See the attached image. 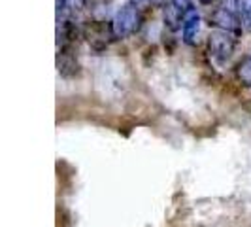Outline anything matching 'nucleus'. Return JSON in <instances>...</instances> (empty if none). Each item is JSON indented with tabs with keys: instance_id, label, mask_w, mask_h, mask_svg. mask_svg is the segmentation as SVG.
Returning a JSON list of instances; mask_svg holds the SVG:
<instances>
[{
	"instance_id": "7ed1b4c3",
	"label": "nucleus",
	"mask_w": 251,
	"mask_h": 227,
	"mask_svg": "<svg viewBox=\"0 0 251 227\" xmlns=\"http://www.w3.org/2000/svg\"><path fill=\"white\" fill-rule=\"evenodd\" d=\"M210 25H214L217 30H225V32H230V34L242 32V27H244L238 15L223 8V6L215 8L214 12L210 13Z\"/></svg>"
},
{
	"instance_id": "39448f33",
	"label": "nucleus",
	"mask_w": 251,
	"mask_h": 227,
	"mask_svg": "<svg viewBox=\"0 0 251 227\" xmlns=\"http://www.w3.org/2000/svg\"><path fill=\"white\" fill-rule=\"evenodd\" d=\"M163 17H164V25L168 27L170 30H177L181 27L183 21V12L176 8L172 2H166L163 6Z\"/></svg>"
},
{
	"instance_id": "f8f14e48",
	"label": "nucleus",
	"mask_w": 251,
	"mask_h": 227,
	"mask_svg": "<svg viewBox=\"0 0 251 227\" xmlns=\"http://www.w3.org/2000/svg\"><path fill=\"white\" fill-rule=\"evenodd\" d=\"M250 2H251V0H250Z\"/></svg>"
},
{
	"instance_id": "20e7f679",
	"label": "nucleus",
	"mask_w": 251,
	"mask_h": 227,
	"mask_svg": "<svg viewBox=\"0 0 251 227\" xmlns=\"http://www.w3.org/2000/svg\"><path fill=\"white\" fill-rule=\"evenodd\" d=\"M201 13L195 6L187 8L183 12V21H181V36H183V42L187 46H195L197 44V38H199V32H201Z\"/></svg>"
},
{
	"instance_id": "0eeeda50",
	"label": "nucleus",
	"mask_w": 251,
	"mask_h": 227,
	"mask_svg": "<svg viewBox=\"0 0 251 227\" xmlns=\"http://www.w3.org/2000/svg\"><path fill=\"white\" fill-rule=\"evenodd\" d=\"M236 15L240 17L242 25L246 27L248 30H251V2L250 0H240Z\"/></svg>"
},
{
	"instance_id": "f03ea898",
	"label": "nucleus",
	"mask_w": 251,
	"mask_h": 227,
	"mask_svg": "<svg viewBox=\"0 0 251 227\" xmlns=\"http://www.w3.org/2000/svg\"><path fill=\"white\" fill-rule=\"evenodd\" d=\"M236 50V38L225 30H214L208 36V53L219 64L226 63Z\"/></svg>"
},
{
	"instance_id": "1a4fd4ad",
	"label": "nucleus",
	"mask_w": 251,
	"mask_h": 227,
	"mask_svg": "<svg viewBox=\"0 0 251 227\" xmlns=\"http://www.w3.org/2000/svg\"><path fill=\"white\" fill-rule=\"evenodd\" d=\"M201 4H204V6H210V4H214L215 0H199Z\"/></svg>"
},
{
	"instance_id": "f257e3e1",
	"label": "nucleus",
	"mask_w": 251,
	"mask_h": 227,
	"mask_svg": "<svg viewBox=\"0 0 251 227\" xmlns=\"http://www.w3.org/2000/svg\"><path fill=\"white\" fill-rule=\"evenodd\" d=\"M140 23H142V13H140L138 6L125 4V6H121L117 10L115 17H113V23H112L113 36L121 38V40L132 36L140 28Z\"/></svg>"
},
{
	"instance_id": "9b49d317",
	"label": "nucleus",
	"mask_w": 251,
	"mask_h": 227,
	"mask_svg": "<svg viewBox=\"0 0 251 227\" xmlns=\"http://www.w3.org/2000/svg\"><path fill=\"white\" fill-rule=\"evenodd\" d=\"M153 4H163V0H151Z\"/></svg>"
},
{
	"instance_id": "423d86ee",
	"label": "nucleus",
	"mask_w": 251,
	"mask_h": 227,
	"mask_svg": "<svg viewBox=\"0 0 251 227\" xmlns=\"http://www.w3.org/2000/svg\"><path fill=\"white\" fill-rule=\"evenodd\" d=\"M234 74L238 78V82L246 87H251V55L242 57L236 66H234Z\"/></svg>"
},
{
	"instance_id": "9d476101",
	"label": "nucleus",
	"mask_w": 251,
	"mask_h": 227,
	"mask_svg": "<svg viewBox=\"0 0 251 227\" xmlns=\"http://www.w3.org/2000/svg\"><path fill=\"white\" fill-rule=\"evenodd\" d=\"M142 2H146V0H130V4H134V6H140Z\"/></svg>"
},
{
	"instance_id": "6e6552de",
	"label": "nucleus",
	"mask_w": 251,
	"mask_h": 227,
	"mask_svg": "<svg viewBox=\"0 0 251 227\" xmlns=\"http://www.w3.org/2000/svg\"><path fill=\"white\" fill-rule=\"evenodd\" d=\"M170 2H172L176 8H179L181 12H185L187 8H191V6H193V4H191V0H170Z\"/></svg>"
}]
</instances>
